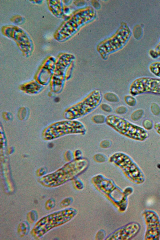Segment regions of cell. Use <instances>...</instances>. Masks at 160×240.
<instances>
[{
    "label": "cell",
    "mask_w": 160,
    "mask_h": 240,
    "mask_svg": "<svg viewBox=\"0 0 160 240\" xmlns=\"http://www.w3.org/2000/svg\"><path fill=\"white\" fill-rule=\"evenodd\" d=\"M143 111L141 109H138L134 111L132 113L131 118L132 120L135 121L138 120V118H141L143 115Z\"/></svg>",
    "instance_id": "44dd1931"
},
{
    "label": "cell",
    "mask_w": 160,
    "mask_h": 240,
    "mask_svg": "<svg viewBox=\"0 0 160 240\" xmlns=\"http://www.w3.org/2000/svg\"><path fill=\"white\" fill-rule=\"evenodd\" d=\"M143 215L146 224L144 239L158 240L160 238V218L154 211L146 210L144 211Z\"/></svg>",
    "instance_id": "30bf717a"
},
{
    "label": "cell",
    "mask_w": 160,
    "mask_h": 240,
    "mask_svg": "<svg viewBox=\"0 0 160 240\" xmlns=\"http://www.w3.org/2000/svg\"><path fill=\"white\" fill-rule=\"evenodd\" d=\"M129 91L133 96L147 93L160 95V78L146 77L138 78L131 83Z\"/></svg>",
    "instance_id": "9c48e42d"
},
{
    "label": "cell",
    "mask_w": 160,
    "mask_h": 240,
    "mask_svg": "<svg viewBox=\"0 0 160 240\" xmlns=\"http://www.w3.org/2000/svg\"><path fill=\"white\" fill-rule=\"evenodd\" d=\"M105 122L119 134L133 140L143 141L148 136L144 128L117 115L107 116Z\"/></svg>",
    "instance_id": "277c9868"
},
{
    "label": "cell",
    "mask_w": 160,
    "mask_h": 240,
    "mask_svg": "<svg viewBox=\"0 0 160 240\" xmlns=\"http://www.w3.org/2000/svg\"><path fill=\"white\" fill-rule=\"evenodd\" d=\"M127 107L124 106H122L118 107L116 109L115 112L118 114H123L127 112Z\"/></svg>",
    "instance_id": "d4e9b609"
},
{
    "label": "cell",
    "mask_w": 160,
    "mask_h": 240,
    "mask_svg": "<svg viewBox=\"0 0 160 240\" xmlns=\"http://www.w3.org/2000/svg\"><path fill=\"white\" fill-rule=\"evenodd\" d=\"M131 31L128 26L124 25L111 38L101 42L98 51L103 58L109 53L118 50L127 42L131 35Z\"/></svg>",
    "instance_id": "ba28073f"
},
{
    "label": "cell",
    "mask_w": 160,
    "mask_h": 240,
    "mask_svg": "<svg viewBox=\"0 0 160 240\" xmlns=\"http://www.w3.org/2000/svg\"><path fill=\"white\" fill-rule=\"evenodd\" d=\"M94 186L111 201L121 212L127 208L128 201L122 190L111 179L101 174H98L91 179Z\"/></svg>",
    "instance_id": "3957f363"
},
{
    "label": "cell",
    "mask_w": 160,
    "mask_h": 240,
    "mask_svg": "<svg viewBox=\"0 0 160 240\" xmlns=\"http://www.w3.org/2000/svg\"><path fill=\"white\" fill-rule=\"evenodd\" d=\"M143 125L144 128L147 129H150L152 127V122L149 120H144L143 122Z\"/></svg>",
    "instance_id": "4316f807"
},
{
    "label": "cell",
    "mask_w": 160,
    "mask_h": 240,
    "mask_svg": "<svg viewBox=\"0 0 160 240\" xmlns=\"http://www.w3.org/2000/svg\"><path fill=\"white\" fill-rule=\"evenodd\" d=\"M155 51L156 52L158 56H160V42L159 44L157 46Z\"/></svg>",
    "instance_id": "1f68e13d"
},
{
    "label": "cell",
    "mask_w": 160,
    "mask_h": 240,
    "mask_svg": "<svg viewBox=\"0 0 160 240\" xmlns=\"http://www.w3.org/2000/svg\"><path fill=\"white\" fill-rule=\"evenodd\" d=\"M102 97L100 90H93L81 101L67 108L64 113V118L68 120H77L88 114L99 106Z\"/></svg>",
    "instance_id": "52a82bcc"
},
{
    "label": "cell",
    "mask_w": 160,
    "mask_h": 240,
    "mask_svg": "<svg viewBox=\"0 0 160 240\" xmlns=\"http://www.w3.org/2000/svg\"><path fill=\"white\" fill-rule=\"evenodd\" d=\"M106 117L102 114H96L92 118V121L96 124H102L105 122Z\"/></svg>",
    "instance_id": "e0dca14e"
},
{
    "label": "cell",
    "mask_w": 160,
    "mask_h": 240,
    "mask_svg": "<svg viewBox=\"0 0 160 240\" xmlns=\"http://www.w3.org/2000/svg\"><path fill=\"white\" fill-rule=\"evenodd\" d=\"M104 99L107 101L112 103L118 102L119 98L118 96L112 92H107L104 95Z\"/></svg>",
    "instance_id": "5bb4252c"
},
{
    "label": "cell",
    "mask_w": 160,
    "mask_h": 240,
    "mask_svg": "<svg viewBox=\"0 0 160 240\" xmlns=\"http://www.w3.org/2000/svg\"><path fill=\"white\" fill-rule=\"evenodd\" d=\"M103 141L105 144H104L100 143V145L101 147L103 148H108L109 146V145H110V142L109 141L106 140H103Z\"/></svg>",
    "instance_id": "f546056e"
},
{
    "label": "cell",
    "mask_w": 160,
    "mask_h": 240,
    "mask_svg": "<svg viewBox=\"0 0 160 240\" xmlns=\"http://www.w3.org/2000/svg\"><path fill=\"white\" fill-rule=\"evenodd\" d=\"M150 72L157 77L160 78V62L152 63L149 67Z\"/></svg>",
    "instance_id": "4fadbf2b"
},
{
    "label": "cell",
    "mask_w": 160,
    "mask_h": 240,
    "mask_svg": "<svg viewBox=\"0 0 160 240\" xmlns=\"http://www.w3.org/2000/svg\"><path fill=\"white\" fill-rule=\"evenodd\" d=\"M30 229L28 223L26 221H23L19 223L17 228V232L18 235L23 237L28 233Z\"/></svg>",
    "instance_id": "7c38bea8"
},
{
    "label": "cell",
    "mask_w": 160,
    "mask_h": 240,
    "mask_svg": "<svg viewBox=\"0 0 160 240\" xmlns=\"http://www.w3.org/2000/svg\"><path fill=\"white\" fill-rule=\"evenodd\" d=\"M123 191L124 195L128 197L132 192L133 189L131 187H128L125 188Z\"/></svg>",
    "instance_id": "83f0119b"
},
{
    "label": "cell",
    "mask_w": 160,
    "mask_h": 240,
    "mask_svg": "<svg viewBox=\"0 0 160 240\" xmlns=\"http://www.w3.org/2000/svg\"><path fill=\"white\" fill-rule=\"evenodd\" d=\"M105 232L103 230L98 231L96 234L95 238L97 240H103L105 238Z\"/></svg>",
    "instance_id": "cb8c5ba5"
},
{
    "label": "cell",
    "mask_w": 160,
    "mask_h": 240,
    "mask_svg": "<svg viewBox=\"0 0 160 240\" xmlns=\"http://www.w3.org/2000/svg\"><path fill=\"white\" fill-rule=\"evenodd\" d=\"M87 129L81 122L77 120H68L55 123L47 127L42 132L46 140H51L69 134L84 135Z\"/></svg>",
    "instance_id": "8992f818"
},
{
    "label": "cell",
    "mask_w": 160,
    "mask_h": 240,
    "mask_svg": "<svg viewBox=\"0 0 160 240\" xmlns=\"http://www.w3.org/2000/svg\"><path fill=\"white\" fill-rule=\"evenodd\" d=\"M72 197H67L63 199L60 202V206L62 208H67L70 206L73 202Z\"/></svg>",
    "instance_id": "d6986e66"
},
{
    "label": "cell",
    "mask_w": 160,
    "mask_h": 240,
    "mask_svg": "<svg viewBox=\"0 0 160 240\" xmlns=\"http://www.w3.org/2000/svg\"><path fill=\"white\" fill-rule=\"evenodd\" d=\"M93 159L96 162L101 163L104 162L106 160V158L103 154L97 153L94 155Z\"/></svg>",
    "instance_id": "7402d4cb"
},
{
    "label": "cell",
    "mask_w": 160,
    "mask_h": 240,
    "mask_svg": "<svg viewBox=\"0 0 160 240\" xmlns=\"http://www.w3.org/2000/svg\"><path fill=\"white\" fill-rule=\"evenodd\" d=\"M77 213V209L69 208L44 216L36 222L31 231V234L35 238H40L53 228L69 222Z\"/></svg>",
    "instance_id": "7a4b0ae2"
},
{
    "label": "cell",
    "mask_w": 160,
    "mask_h": 240,
    "mask_svg": "<svg viewBox=\"0 0 160 240\" xmlns=\"http://www.w3.org/2000/svg\"><path fill=\"white\" fill-rule=\"evenodd\" d=\"M153 127L157 133L160 135V122L155 123Z\"/></svg>",
    "instance_id": "f1b7e54d"
},
{
    "label": "cell",
    "mask_w": 160,
    "mask_h": 240,
    "mask_svg": "<svg viewBox=\"0 0 160 240\" xmlns=\"http://www.w3.org/2000/svg\"><path fill=\"white\" fill-rule=\"evenodd\" d=\"M46 170L45 169L43 168L39 169L37 171V175L39 176H42L44 174Z\"/></svg>",
    "instance_id": "4dcf8cb0"
},
{
    "label": "cell",
    "mask_w": 160,
    "mask_h": 240,
    "mask_svg": "<svg viewBox=\"0 0 160 240\" xmlns=\"http://www.w3.org/2000/svg\"><path fill=\"white\" fill-rule=\"evenodd\" d=\"M108 161L119 168L132 183L140 185L144 182L145 177L143 172L127 154L122 152H115L109 157Z\"/></svg>",
    "instance_id": "5b68a950"
},
{
    "label": "cell",
    "mask_w": 160,
    "mask_h": 240,
    "mask_svg": "<svg viewBox=\"0 0 160 240\" xmlns=\"http://www.w3.org/2000/svg\"><path fill=\"white\" fill-rule=\"evenodd\" d=\"M124 100L125 103L130 107L135 106L137 103L136 100L133 96L131 95L125 96L124 97Z\"/></svg>",
    "instance_id": "2e32d148"
},
{
    "label": "cell",
    "mask_w": 160,
    "mask_h": 240,
    "mask_svg": "<svg viewBox=\"0 0 160 240\" xmlns=\"http://www.w3.org/2000/svg\"><path fill=\"white\" fill-rule=\"evenodd\" d=\"M89 164L85 158L73 159L55 172L40 178L38 182L46 187H57L77 177L87 170Z\"/></svg>",
    "instance_id": "6da1fadb"
},
{
    "label": "cell",
    "mask_w": 160,
    "mask_h": 240,
    "mask_svg": "<svg viewBox=\"0 0 160 240\" xmlns=\"http://www.w3.org/2000/svg\"><path fill=\"white\" fill-rule=\"evenodd\" d=\"M73 154V159H78L83 158L82 152L80 150H76L74 152Z\"/></svg>",
    "instance_id": "484cf974"
},
{
    "label": "cell",
    "mask_w": 160,
    "mask_h": 240,
    "mask_svg": "<svg viewBox=\"0 0 160 240\" xmlns=\"http://www.w3.org/2000/svg\"><path fill=\"white\" fill-rule=\"evenodd\" d=\"M55 205V201L52 198L48 199L45 204V209L47 210H49L53 208Z\"/></svg>",
    "instance_id": "ffe728a7"
},
{
    "label": "cell",
    "mask_w": 160,
    "mask_h": 240,
    "mask_svg": "<svg viewBox=\"0 0 160 240\" xmlns=\"http://www.w3.org/2000/svg\"><path fill=\"white\" fill-rule=\"evenodd\" d=\"M38 218V214L35 210H32L29 212L27 214V219L28 222L30 223H34Z\"/></svg>",
    "instance_id": "9a60e30c"
},
{
    "label": "cell",
    "mask_w": 160,
    "mask_h": 240,
    "mask_svg": "<svg viewBox=\"0 0 160 240\" xmlns=\"http://www.w3.org/2000/svg\"><path fill=\"white\" fill-rule=\"evenodd\" d=\"M100 107L102 111L107 112H110L112 111V107L107 103H102L100 105Z\"/></svg>",
    "instance_id": "603a6c76"
},
{
    "label": "cell",
    "mask_w": 160,
    "mask_h": 240,
    "mask_svg": "<svg viewBox=\"0 0 160 240\" xmlns=\"http://www.w3.org/2000/svg\"><path fill=\"white\" fill-rule=\"evenodd\" d=\"M140 226L139 223L132 222L116 230L108 235L105 240H128L134 237L139 232Z\"/></svg>",
    "instance_id": "8fae6325"
},
{
    "label": "cell",
    "mask_w": 160,
    "mask_h": 240,
    "mask_svg": "<svg viewBox=\"0 0 160 240\" xmlns=\"http://www.w3.org/2000/svg\"><path fill=\"white\" fill-rule=\"evenodd\" d=\"M72 180L74 186L76 189L78 190H81L83 189L84 185L82 180L77 177L75 178Z\"/></svg>",
    "instance_id": "ac0fdd59"
}]
</instances>
